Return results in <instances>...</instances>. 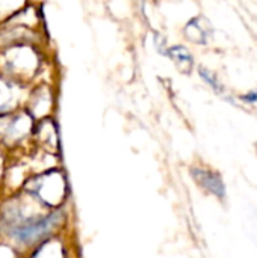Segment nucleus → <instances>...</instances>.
I'll return each mask as SVG.
<instances>
[{
  "label": "nucleus",
  "mask_w": 257,
  "mask_h": 258,
  "mask_svg": "<svg viewBox=\"0 0 257 258\" xmlns=\"http://www.w3.org/2000/svg\"><path fill=\"white\" fill-rule=\"evenodd\" d=\"M0 56L6 73L15 77L30 76L39 67V53L27 42H17L5 47Z\"/></svg>",
  "instance_id": "f257e3e1"
},
{
  "label": "nucleus",
  "mask_w": 257,
  "mask_h": 258,
  "mask_svg": "<svg viewBox=\"0 0 257 258\" xmlns=\"http://www.w3.org/2000/svg\"><path fill=\"white\" fill-rule=\"evenodd\" d=\"M191 175L200 187L215 195L218 200L226 198V184L220 172L203 168H191Z\"/></svg>",
  "instance_id": "f03ea898"
},
{
  "label": "nucleus",
  "mask_w": 257,
  "mask_h": 258,
  "mask_svg": "<svg viewBox=\"0 0 257 258\" xmlns=\"http://www.w3.org/2000/svg\"><path fill=\"white\" fill-rule=\"evenodd\" d=\"M241 100L245 103H256L257 101V91H251L245 95H241Z\"/></svg>",
  "instance_id": "0eeeda50"
},
{
  "label": "nucleus",
  "mask_w": 257,
  "mask_h": 258,
  "mask_svg": "<svg viewBox=\"0 0 257 258\" xmlns=\"http://www.w3.org/2000/svg\"><path fill=\"white\" fill-rule=\"evenodd\" d=\"M200 76L204 79V82H208L209 83V86L211 88H214L218 94H221L223 92V86H221V83L217 80V77L211 73V71H208V70H204V68H200Z\"/></svg>",
  "instance_id": "423d86ee"
},
{
  "label": "nucleus",
  "mask_w": 257,
  "mask_h": 258,
  "mask_svg": "<svg viewBox=\"0 0 257 258\" xmlns=\"http://www.w3.org/2000/svg\"><path fill=\"white\" fill-rule=\"evenodd\" d=\"M26 6V0H0V20H8Z\"/></svg>",
  "instance_id": "39448f33"
},
{
  "label": "nucleus",
  "mask_w": 257,
  "mask_h": 258,
  "mask_svg": "<svg viewBox=\"0 0 257 258\" xmlns=\"http://www.w3.org/2000/svg\"><path fill=\"white\" fill-rule=\"evenodd\" d=\"M185 33H186V38L192 42H197V44H206V32L201 26V23H198V18H192L186 27H185Z\"/></svg>",
  "instance_id": "20e7f679"
},
{
  "label": "nucleus",
  "mask_w": 257,
  "mask_h": 258,
  "mask_svg": "<svg viewBox=\"0 0 257 258\" xmlns=\"http://www.w3.org/2000/svg\"><path fill=\"white\" fill-rule=\"evenodd\" d=\"M167 54L177 63V67H179L183 73H189V71H191L194 60H192V56L189 54V51H188L185 47H182V45L171 47V48L167 51Z\"/></svg>",
  "instance_id": "7ed1b4c3"
}]
</instances>
